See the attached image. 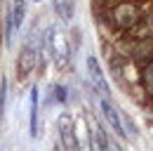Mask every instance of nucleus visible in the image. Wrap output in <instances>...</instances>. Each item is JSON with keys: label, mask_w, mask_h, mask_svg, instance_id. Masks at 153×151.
Instances as JSON below:
<instances>
[{"label": "nucleus", "mask_w": 153, "mask_h": 151, "mask_svg": "<svg viewBox=\"0 0 153 151\" xmlns=\"http://www.w3.org/2000/svg\"><path fill=\"white\" fill-rule=\"evenodd\" d=\"M54 97H57V102H66V87H64V85H57V87H54Z\"/></svg>", "instance_id": "obj_12"}, {"label": "nucleus", "mask_w": 153, "mask_h": 151, "mask_svg": "<svg viewBox=\"0 0 153 151\" xmlns=\"http://www.w3.org/2000/svg\"><path fill=\"white\" fill-rule=\"evenodd\" d=\"M57 128H59V132H61V144H64L66 149H68V151L80 149L78 137H76V125H73V118H71L68 113H61V116H59Z\"/></svg>", "instance_id": "obj_4"}, {"label": "nucleus", "mask_w": 153, "mask_h": 151, "mask_svg": "<svg viewBox=\"0 0 153 151\" xmlns=\"http://www.w3.org/2000/svg\"><path fill=\"white\" fill-rule=\"evenodd\" d=\"M54 10H57L59 19L66 24H71L76 17V2L73 0H54Z\"/></svg>", "instance_id": "obj_6"}, {"label": "nucleus", "mask_w": 153, "mask_h": 151, "mask_svg": "<svg viewBox=\"0 0 153 151\" xmlns=\"http://www.w3.org/2000/svg\"><path fill=\"white\" fill-rule=\"evenodd\" d=\"M40 128H38V87L33 85L31 87V123H28V132L31 137H38L40 135Z\"/></svg>", "instance_id": "obj_7"}, {"label": "nucleus", "mask_w": 153, "mask_h": 151, "mask_svg": "<svg viewBox=\"0 0 153 151\" xmlns=\"http://www.w3.org/2000/svg\"><path fill=\"white\" fill-rule=\"evenodd\" d=\"M92 137H94V147L99 151H106L108 149V142H106V135H104V132L99 130V128H94V130H92Z\"/></svg>", "instance_id": "obj_11"}, {"label": "nucleus", "mask_w": 153, "mask_h": 151, "mask_svg": "<svg viewBox=\"0 0 153 151\" xmlns=\"http://www.w3.org/2000/svg\"><path fill=\"white\" fill-rule=\"evenodd\" d=\"M134 19H137V10L132 5H120L115 10V24L118 26H130V24H134Z\"/></svg>", "instance_id": "obj_8"}, {"label": "nucleus", "mask_w": 153, "mask_h": 151, "mask_svg": "<svg viewBox=\"0 0 153 151\" xmlns=\"http://www.w3.org/2000/svg\"><path fill=\"white\" fill-rule=\"evenodd\" d=\"M26 17V0H12V21H14V28H21Z\"/></svg>", "instance_id": "obj_9"}, {"label": "nucleus", "mask_w": 153, "mask_h": 151, "mask_svg": "<svg viewBox=\"0 0 153 151\" xmlns=\"http://www.w3.org/2000/svg\"><path fill=\"white\" fill-rule=\"evenodd\" d=\"M38 55H40V50L36 47V38L31 36L24 43V47H21V52H19V59H17V73H19V78H26V76L36 69Z\"/></svg>", "instance_id": "obj_2"}, {"label": "nucleus", "mask_w": 153, "mask_h": 151, "mask_svg": "<svg viewBox=\"0 0 153 151\" xmlns=\"http://www.w3.org/2000/svg\"><path fill=\"white\" fill-rule=\"evenodd\" d=\"M87 76H90V80H92L97 92L111 97V87H108V83H106V78H104V71H101V66H99V61H97L94 55H87Z\"/></svg>", "instance_id": "obj_5"}, {"label": "nucleus", "mask_w": 153, "mask_h": 151, "mask_svg": "<svg viewBox=\"0 0 153 151\" xmlns=\"http://www.w3.org/2000/svg\"><path fill=\"white\" fill-rule=\"evenodd\" d=\"M5 104H7V76L0 78V123L5 118Z\"/></svg>", "instance_id": "obj_10"}, {"label": "nucleus", "mask_w": 153, "mask_h": 151, "mask_svg": "<svg viewBox=\"0 0 153 151\" xmlns=\"http://www.w3.org/2000/svg\"><path fill=\"white\" fill-rule=\"evenodd\" d=\"M33 2H40V0H33Z\"/></svg>", "instance_id": "obj_15"}, {"label": "nucleus", "mask_w": 153, "mask_h": 151, "mask_svg": "<svg viewBox=\"0 0 153 151\" xmlns=\"http://www.w3.org/2000/svg\"><path fill=\"white\" fill-rule=\"evenodd\" d=\"M99 109H101L104 118L108 120V125L115 130L118 137H127L125 125H123V118H120V113H118V109H115V104L111 102V97H108V94H99Z\"/></svg>", "instance_id": "obj_3"}, {"label": "nucleus", "mask_w": 153, "mask_h": 151, "mask_svg": "<svg viewBox=\"0 0 153 151\" xmlns=\"http://www.w3.org/2000/svg\"><path fill=\"white\" fill-rule=\"evenodd\" d=\"M40 47H47L50 50V57L57 64V69H64L68 64V43H66V38L61 36L54 26H50L45 31V38H42Z\"/></svg>", "instance_id": "obj_1"}, {"label": "nucleus", "mask_w": 153, "mask_h": 151, "mask_svg": "<svg viewBox=\"0 0 153 151\" xmlns=\"http://www.w3.org/2000/svg\"><path fill=\"white\" fill-rule=\"evenodd\" d=\"M146 87H149V90H153V64L146 69Z\"/></svg>", "instance_id": "obj_13"}, {"label": "nucleus", "mask_w": 153, "mask_h": 151, "mask_svg": "<svg viewBox=\"0 0 153 151\" xmlns=\"http://www.w3.org/2000/svg\"><path fill=\"white\" fill-rule=\"evenodd\" d=\"M123 125H125V132L130 130V132L134 135V137H137V125H134V123L130 120V118H125V123H123Z\"/></svg>", "instance_id": "obj_14"}]
</instances>
